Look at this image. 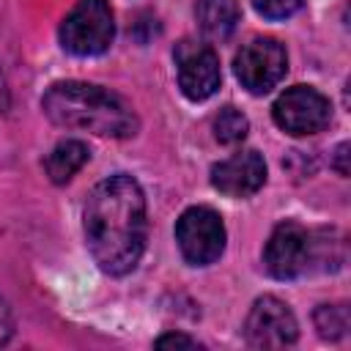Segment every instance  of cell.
Listing matches in <instances>:
<instances>
[{
    "label": "cell",
    "instance_id": "9c48e42d",
    "mask_svg": "<svg viewBox=\"0 0 351 351\" xmlns=\"http://www.w3.org/2000/svg\"><path fill=\"white\" fill-rule=\"evenodd\" d=\"M178 88L189 101H206L219 88V58L208 44L181 41L176 47Z\"/></svg>",
    "mask_w": 351,
    "mask_h": 351
},
{
    "label": "cell",
    "instance_id": "7c38bea8",
    "mask_svg": "<svg viewBox=\"0 0 351 351\" xmlns=\"http://www.w3.org/2000/svg\"><path fill=\"white\" fill-rule=\"evenodd\" d=\"M85 162H88V145L82 140H63L49 151V156L44 159V167L52 184H66L74 178V173Z\"/></svg>",
    "mask_w": 351,
    "mask_h": 351
},
{
    "label": "cell",
    "instance_id": "5b68a950",
    "mask_svg": "<svg viewBox=\"0 0 351 351\" xmlns=\"http://www.w3.org/2000/svg\"><path fill=\"white\" fill-rule=\"evenodd\" d=\"M233 69H236L239 82L250 93L261 96V93H269L285 77V71H288V55H285V49H282V44L277 38L258 36V38H250L236 52Z\"/></svg>",
    "mask_w": 351,
    "mask_h": 351
},
{
    "label": "cell",
    "instance_id": "ba28073f",
    "mask_svg": "<svg viewBox=\"0 0 351 351\" xmlns=\"http://www.w3.org/2000/svg\"><path fill=\"white\" fill-rule=\"evenodd\" d=\"M266 271L277 280H293L313 263V236L299 222H280L263 250Z\"/></svg>",
    "mask_w": 351,
    "mask_h": 351
},
{
    "label": "cell",
    "instance_id": "8992f818",
    "mask_svg": "<svg viewBox=\"0 0 351 351\" xmlns=\"http://www.w3.org/2000/svg\"><path fill=\"white\" fill-rule=\"evenodd\" d=\"M271 115L282 132L293 137H304V134L321 132L329 123L332 107H329V99L313 85H293L277 96Z\"/></svg>",
    "mask_w": 351,
    "mask_h": 351
},
{
    "label": "cell",
    "instance_id": "8fae6325",
    "mask_svg": "<svg viewBox=\"0 0 351 351\" xmlns=\"http://www.w3.org/2000/svg\"><path fill=\"white\" fill-rule=\"evenodd\" d=\"M195 16H197V27L206 38L225 41L236 30L241 11H239L236 0H197Z\"/></svg>",
    "mask_w": 351,
    "mask_h": 351
},
{
    "label": "cell",
    "instance_id": "2e32d148",
    "mask_svg": "<svg viewBox=\"0 0 351 351\" xmlns=\"http://www.w3.org/2000/svg\"><path fill=\"white\" fill-rule=\"evenodd\" d=\"M156 348H197V340H192L186 335H178V332H167L156 340Z\"/></svg>",
    "mask_w": 351,
    "mask_h": 351
},
{
    "label": "cell",
    "instance_id": "e0dca14e",
    "mask_svg": "<svg viewBox=\"0 0 351 351\" xmlns=\"http://www.w3.org/2000/svg\"><path fill=\"white\" fill-rule=\"evenodd\" d=\"M14 335V318H11V310L5 304V299H0V346H5Z\"/></svg>",
    "mask_w": 351,
    "mask_h": 351
},
{
    "label": "cell",
    "instance_id": "ac0fdd59",
    "mask_svg": "<svg viewBox=\"0 0 351 351\" xmlns=\"http://www.w3.org/2000/svg\"><path fill=\"white\" fill-rule=\"evenodd\" d=\"M346 159H348V143H340L337 151H335V170H337L340 176H348V165H346Z\"/></svg>",
    "mask_w": 351,
    "mask_h": 351
},
{
    "label": "cell",
    "instance_id": "4fadbf2b",
    "mask_svg": "<svg viewBox=\"0 0 351 351\" xmlns=\"http://www.w3.org/2000/svg\"><path fill=\"white\" fill-rule=\"evenodd\" d=\"M250 132V121L236 110V107H222L214 115V137L222 145H236L247 137Z\"/></svg>",
    "mask_w": 351,
    "mask_h": 351
},
{
    "label": "cell",
    "instance_id": "30bf717a",
    "mask_svg": "<svg viewBox=\"0 0 351 351\" xmlns=\"http://www.w3.org/2000/svg\"><path fill=\"white\" fill-rule=\"evenodd\" d=\"M266 181V162L258 151H236L211 167V186L225 197H250Z\"/></svg>",
    "mask_w": 351,
    "mask_h": 351
},
{
    "label": "cell",
    "instance_id": "3957f363",
    "mask_svg": "<svg viewBox=\"0 0 351 351\" xmlns=\"http://www.w3.org/2000/svg\"><path fill=\"white\" fill-rule=\"evenodd\" d=\"M112 36H115V22L107 0H77L60 25L63 49L80 58L107 52Z\"/></svg>",
    "mask_w": 351,
    "mask_h": 351
},
{
    "label": "cell",
    "instance_id": "9a60e30c",
    "mask_svg": "<svg viewBox=\"0 0 351 351\" xmlns=\"http://www.w3.org/2000/svg\"><path fill=\"white\" fill-rule=\"evenodd\" d=\"M302 5L304 0H252V8L266 19H288Z\"/></svg>",
    "mask_w": 351,
    "mask_h": 351
},
{
    "label": "cell",
    "instance_id": "7a4b0ae2",
    "mask_svg": "<svg viewBox=\"0 0 351 351\" xmlns=\"http://www.w3.org/2000/svg\"><path fill=\"white\" fill-rule=\"evenodd\" d=\"M41 107L52 123L101 137H132L140 126L134 110L118 93L80 80L55 82L44 93Z\"/></svg>",
    "mask_w": 351,
    "mask_h": 351
},
{
    "label": "cell",
    "instance_id": "5bb4252c",
    "mask_svg": "<svg viewBox=\"0 0 351 351\" xmlns=\"http://www.w3.org/2000/svg\"><path fill=\"white\" fill-rule=\"evenodd\" d=\"M315 329L324 340H340L348 329V307L346 304H321L315 310Z\"/></svg>",
    "mask_w": 351,
    "mask_h": 351
},
{
    "label": "cell",
    "instance_id": "52a82bcc",
    "mask_svg": "<svg viewBox=\"0 0 351 351\" xmlns=\"http://www.w3.org/2000/svg\"><path fill=\"white\" fill-rule=\"evenodd\" d=\"M244 337L252 348H285L296 343L299 324L291 307L277 296H261L247 313Z\"/></svg>",
    "mask_w": 351,
    "mask_h": 351
},
{
    "label": "cell",
    "instance_id": "277c9868",
    "mask_svg": "<svg viewBox=\"0 0 351 351\" xmlns=\"http://www.w3.org/2000/svg\"><path fill=\"white\" fill-rule=\"evenodd\" d=\"M176 241L186 263L208 266L225 252V222L214 208L192 206L176 222Z\"/></svg>",
    "mask_w": 351,
    "mask_h": 351
},
{
    "label": "cell",
    "instance_id": "6da1fadb",
    "mask_svg": "<svg viewBox=\"0 0 351 351\" xmlns=\"http://www.w3.org/2000/svg\"><path fill=\"white\" fill-rule=\"evenodd\" d=\"M82 228L99 269L112 277L129 274L140 263L148 236L145 195L140 184L126 173L99 181L88 195Z\"/></svg>",
    "mask_w": 351,
    "mask_h": 351
}]
</instances>
